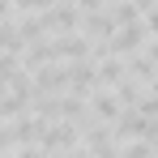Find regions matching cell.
<instances>
[{"mask_svg":"<svg viewBox=\"0 0 158 158\" xmlns=\"http://www.w3.org/2000/svg\"><path fill=\"white\" fill-rule=\"evenodd\" d=\"M145 43V22H137V26H124L115 39H111V52H132V47H141Z\"/></svg>","mask_w":158,"mask_h":158,"instance_id":"1","label":"cell"},{"mask_svg":"<svg viewBox=\"0 0 158 158\" xmlns=\"http://www.w3.org/2000/svg\"><path fill=\"white\" fill-rule=\"evenodd\" d=\"M150 94H154V98H158V77H154V85H150Z\"/></svg>","mask_w":158,"mask_h":158,"instance_id":"3","label":"cell"},{"mask_svg":"<svg viewBox=\"0 0 158 158\" xmlns=\"http://www.w3.org/2000/svg\"><path fill=\"white\" fill-rule=\"evenodd\" d=\"M150 60H154V64H158V39H154V43H150Z\"/></svg>","mask_w":158,"mask_h":158,"instance_id":"2","label":"cell"}]
</instances>
